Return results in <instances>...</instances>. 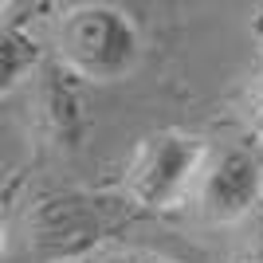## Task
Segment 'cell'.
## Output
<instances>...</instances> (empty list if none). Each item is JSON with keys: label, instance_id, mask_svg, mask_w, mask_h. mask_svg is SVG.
Masks as SVG:
<instances>
[{"label": "cell", "instance_id": "1", "mask_svg": "<svg viewBox=\"0 0 263 263\" xmlns=\"http://www.w3.org/2000/svg\"><path fill=\"white\" fill-rule=\"evenodd\" d=\"M51 44L59 63L79 79L114 83L138 67L142 35L122 8L110 4H71L59 12L51 28Z\"/></svg>", "mask_w": 263, "mask_h": 263}, {"label": "cell", "instance_id": "2", "mask_svg": "<svg viewBox=\"0 0 263 263\" xmlns=\"http://www.w3.org/2000/svg\"><path fill=\"white\" fill-rule=\"evenodd\" d=\"M204 161L209 149L200 138H189L181 130L149 134L138 142L126 165V197L142 209H169L197 189Z\"/></svg>", "mask_w": 263, "mask_h": 263}, {"label": "cell", "instance_id": "3", "mask_svg": "<svg viewBox=\"0 0 263 263\" xmlns=\"http://www.w3.org/2000/svg\"><path fill=\"white\" fill-rule=\"evenodd\" d=\"M193 193H197V212L209 224H236L263 197V165L252 149L228 145L204 161Z\"/></svg>", "mask_w": 263, "mask_h": 263}, {"label": "cell", "instance_id": "4", "mask_svg": "<svg viewBox=\"0 0 263 263\" xmlns=\"http://www.w3.org/2000/svg\"><path fill=\"white\" fill-rule=\"evenodd\" d=\"M106 200L87 197H47L28 216V243L47 255H71L106 232Z\"/></svg>", "mask_w": 263, "mask_h": 263}, {"label": "cell", "instance_id": "5", "mask_svg": "<svg viewBox=\"0 0 263 263\" xmlns=\"http://www.w3.org/2000/svg\"><path fill=\"white\" fill-rule=\"evenodd\" d=\"M35 122H40V130L59 145H75L79 138V102L71 95L67 83H59L55 75H47L35 90Z\"/></svg>", "mask_w": 263, "mask_h": 263}, {"label": "cell", "instance_id": "6", "mask_svg": "<svg viewBox=\"0 0 263 263\" xmlns=\"http://www.w3.org/2000/svg\"><path fill=\"white\" fill-rule=\"evenodd\" d=\"M35 55H40L35 44L20 32V28H12V24H8V28L0 32V75H4V79H0V87H4V90L16 87V83L35 67Z\"/></svg>", "mask_w": 263, "mask_h": 263}, {"label": "cell", "instance_id": "7", "mask_svg": "<svg viewBox=\"0 0 263 263\" xmlns=\"http://www.w3.org/2000/svg\"><path fill=\"white\" fill-rule=\"evenodd\" d=\"M248 122H252V130L263 138V83L252 87V99H248Z\"/></svg>", "mask_w": 263, "mask_h": 263}, {"label": "cell", "instance_id": "8", "mask_svg": "<svg viewBox=\"0 0 263 263\" xmlns=\"http://www.w3.org/2000/svg\"><path fill=\"white\" fill-rule=\"evenodd\" d=\"M114 263H173V259H165V255H149V252H134V255H122V259Z\"/></svg>", "mask_w": 263, "mask_h": 263}, {"label": "cell", "instance_id": "9", "mask_svg": "<svg viewBox=\"0 0 263 263\" xmlns=\"http://www.w3.org/2000/svg\"><path fill=\"white\" fill-rule=\"evenodd\" d=\"M255 263H263V252H259V259H255Z\"/></svg>", "mask_w": 263, "mask_h": 263}]
</instances>
